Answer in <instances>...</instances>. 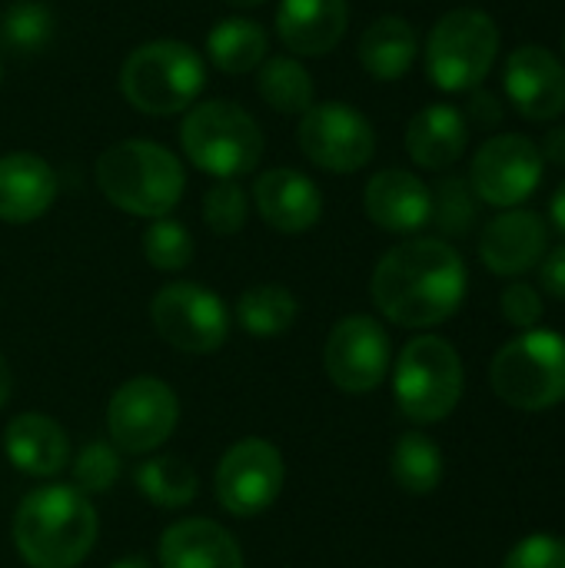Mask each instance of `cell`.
<instances>
[{
    "label": "cell",
    "instance_id": "obj_1",
    "mask_svg": "<svg viewBox=\"0 0 565 568\" xmlns=\"http://www.w3.org/2000/svg\"><path fill=\"white\" fill-rule=\"evenodd\" d=\"M370 296L376 310L396 326H440L463 306L466 263L446 240H406L376 263Z\"/></svg>",
    "mask_w": 565,
    "mask_h": 568
},
{
    "label": "cell",
    "instance_id": "obj_2",
    "mask_svg": "<svg viewBox=\"0 0 565 568\" xmlns=\"http://www.w3.org/2000/svg\"><path fill=\"white\" fill-rule=\"evenodd\" d=\"M97 532L90 496L70 483L30 489L13 513V546L30 568H77L93 552Z\"/></svg>",
    "mask_w": 565,
    "mask_h": 568
},
{
    "label": "cell",
    "instance_id": "obj_3",
    "mask_svg": "<svg viewBox=\"0 0 565 568\" xmlns=\"http://www.w3.org/2000/svg\"><path fill=\"white\" fill-rule=\"evenodd\" d=\"M97 186L117 210L160 220L176 210L186 173L167 146L153 140H123L100 153Z\"/></svg>",
    "mask_w": 565,
    "mask_h": 568
},
{
    "label": "cell",
    "instance_id": "obj_4",
    "mask_svg": "<svg viewBox=\"0 0 565 568\" xmlns=\"http://www.w3.org/2000/svg\"><path fill=\"white\" fill-rule=\"evenodd\" d=\"M180 146L206 176L236 180L256 170L263 156V130L240 103L206 100L190 106V113L183 116Z\"/></svg>",
    "mask_w": 565,
    "mask_h": 568
},
{
    "label": "cell",
    "instance_id": "obj_5",
    "mask_svg": "<svg viewBox=\"0 0 565 568\" xmlns=\"http://www.w3.org/2000/svg\"><path fill=\"white\" fill-rule=\"evenodd\" d=\"M203 83V57L183 40H150L137 47L120 67V90L127 103L150 116L190 110Z\"/></svg>",
    "mask_w": 565,
    "mask_h": 568
},
{
    "label": "cell",
    "instance_id": "obj_6",
    "mask_svg": "<svg viewBox=\"0 0 565 568\" xmlns=\"http://www.w3.org/2000/svg\"><path fill=\"white\" fill-rule=\"evenodd\" d=\"M393 396L416 426L443 423L463 399V359L443 336H416L393 366Z\"/></svg>",
    "mask_w": 565,
    "mask_h": 568
},
{
    "label": "cell",
    "instance_id": "obj_7",
    "mask_svg": "<svg viewBox=\"0 0 565 568\" xmlns=\"http://www.w3.org/2000/svg\"><path fill=\"white\" fill-rule=\"evenodd\" d=\"M493 393L523 413H546L565 399V336L526 329L506 343L490 366Z\"/></svg>",
    "mask_w": 565,
    "mask_h": 568
},
{
    "label": "cell",
    "instance_id": "obj_8",
    "mask_svg": "<svg viewBox=\"0 0 565 568\" xmlns=\"http://www.w3.org/2000/svg\"><path fill=\"white\" fill-rule=\"evenodd\" d=\"M500 53V27L486 10L463 7L436 20L426 40V73L446 93L483 87Z\"/></svg>",
    "mask_w": 565,
    "mask_h": 568
},
{
    "label": "cell",
    "instance_id": "obj_9",
    "mask_svg": "<svg viewBox=\"0 0 565 568\" xmlns=\"http://www.w3.org/2000/svg\"><path fill=\"white\" fill-rule=\"evenodd\" d=\"M180 423L176 393L157 376H133L117 386L107 403V429L117 453L150 456L157 453Z\"/></svg>",
    "mask_w": 565,
    "mask_h": 568
},
{
    "label": "cell",
    "instance_id": "obj_10",
    "mask_svg": "<svg viewBox=\"0 0 565 568\" xmlns=\"http://www.w3.org/2000/svg\"><path fill=\"white\" fill-rule=\"evenodd\" d=\"M157 336L186 356L216 353L230 336V310L220 293L200 283H170L150 303Z\"/></svg>",
    "mask_w": 565,
    "mask_h": 568
},
{
    "label": "cell",
    "instance_id": "obj_11",
    "mask_svg": "<svg viewBox=\"0 0 565 568\" xmlns=\"http://www.w3.org/2000/svg\"><path fill=\"white\" fill-rule=\"evenodd\" d=\"M286 466L273 443L266 439H240L230 446L213 473L216 503L236 519L263 516L283 493Z\"/></svg>",
    "mask_w": 565,
    "mask_h": 568
},
{
    "label": "cell",
    "instance_id": "obj_12",
    "mask_svg": "<svg viewBox=\"0 0 565 568\" xmlns=\"http://www.w3.org/2000/svg\"><path fill=\"white\" fill-rule=\"evenodd\" d=\"M296 140L303 156L330 173H356L376 153L373 123L340 100L313 103L300 120Z\"/></svg>",
    "mask_w": 565,
    "mask_h": 568
},
{
    "label": "cell",
    "instance_id": "obj_13",
    "mask_svg": "<svg viewBox=\"0 0 565 568\" xmlns=\"http://www.w3.org/2000/svg\"><path fill=\"white\" fill-rule=\"evenodd\" d=\"M543 170L546 160L536 140L523 133H496L476 150L470 166V186L483 203L516 210L536 193V186L543 183Z\"/></svg>",
    "mask_w": 565,
    "mask_h": 568
},
{
    "label": "cell",
    "instance_id": "obj_14",
    "mask_svg": "<svg viewBox=\"0 0 565 568\" xmlns=\"http://www.w3.org/2000/svg\"><path fill=\"white\" fill-rule=\"evenodd\" d=\"M393 346L386 329L373 316H343L323 346V369L330 383L350 396H363L383 386L390 373Z\"/></svg>",
    "mask_w": 565,
    "mask_h": 568
},
{
    "label": "cell",
    "instance_id": "obj_15",
    "mask_svg": "<svg viewBox=\"0 0 565 568\" xmlns=\"http://www.w3.org/2000/svg\"><path fill=\"white\" fill-rule=\"evenodd\" d=\"M503 87L516 113L526 120H556L565 113V63L546 47H516L503 70Z\"/></svg>",
    "mask_w": 565,
    "mask_h": 568
},
{
    "label": "cell",
    "instance_id": "obj_16",
    "mask_svg": "<svg viewBox=\"0 0 565 568\" xmlns=\"http://www.w3.org/2000/svg\"><path fill=\"white\" fill-rule=\"evenodd\" d=\"M549 246L546 220L533 210H506L486 223L480 236V260L496 276H523L539 266Z\"/></svg>",
    "mask_w": 565,
    "mask_h": 568
},
{
    "label": "cell",
    "instance_id": "obj_17",
    "mask_svg": "<svg viewBox=\"0 0 565 568\" xmlns=\"http://www.w3.org/2000/svg\"><path fill=\"white\" fill-rule=\"evenodd\" d=\"M253 203L266 226H273L276 233H290V236L313 230L323 216L320 186L306 173L290 170V166L266 170L253 183Z\"/></svg>",
    "mask_w": 565,
    "mask_h": 568
},
{
    "label": "cell",
    "instance_id": "obj_18",
    "mask_svg": "<svg viewBox=\"0 0 565 568\" xmlns=\"http://www.w3.org/2000/svg\"><path fill=\"white\" fill-rule=\"evenodd\" d=\"M363 206H366V216L380 230L396 233V236H410V233H420L430 223L433 193L416 173L390 166V170H380L366 183Z\"/></svg>",
    "mask_w": 565,
    "mask_h": 568
},
{
    "label": "cell",
    "instance_id": "obj_19",
    "mask_svg": "<svg viewBox=\"0 0 565 568\" xmlns=\"http://www.w3.org/2000/svg\"><path fill=\"white\" fill-rule=\"evenodd\" d=\"M10 466L33 479H53L70 466V439L63 426L43 413H20L3 429Z\"/></svg>",
    "mask_w": 565,
    "mask_h": 568
},
{
    "label": "cell",
    "instance_id": "obj_20",
    "mask_svg": "<svg viewBox=\"0 0 565 568\" xmlns=\"http://www.w3.org/2000/svg\"><path fill=\"white\" fill-rule=\"evenodd\" d=\"M350 23L346 0H280L276 33L286 50L296 57H323L330 53Z\"/></svg>",
    "mask_w": 565,
    "mask_h": 568
},
{
    "label": "cell",
    "instance_id": "obj_21",
    "mask_svg": "<svg viewBox=\"0 0 565 568\" xmlns=\"http://www.w3.org/2000/svg\"><path fill=\"white\" fill-rule=\"evenodd\" d=\"M160 568H246L240 542L213 519H180L160 536Z\"/></svg>",
    "mask_w": 565,
    "mask_h": 568
},
{
    "label": "cell",
    "instance_id": "obj_22",
    "mask_svg": "<svg viewBox=\"0 0 565 568\" xmlns=\"http://www.w3.org/2000/svg\"><path fill=\"white\" fill-rule=\"evenodd\" d=\"M57 200V173L37 153L0 156V220L23 226L40 220Z\"/></svg>",
    "mask_w": 565,
    "mask_h": 568
},
{
    "label": "cell",
    "instance_id": "obj_23",
    "mask_svg": "<svg viewBox=\"0 0 565 568\" xmlns=\"http://www.w3.org/2000/svg\"><path fill=\"white\" fill-rule=\"evenodd\" d=\"M470 143L466 113L450 103L423 106L406 126V153L423 170H450Z\"/></svg>",
    "mask_w": 565,
    "mask_h": 568
},
{
    "label": "cell",
    "instance_id": "obj_24",
    "mask_svg": "<svg viewBox=\"0 0 565 568\" xmlns=\"http://www.w3.org/2000/svg\"><path fill=\"white\" fill-rule=\"evenodd\" d=\"M420 53V37L403 17H380L360 37V63L373 80H400L410 73Z\"/></svg>",
    "mask_w": 565,
    "mask_h": 568
},
{
    "label": "cell",
    "instance_id": "obj_25",
    "mask_svg": "<svg viewBox=\"0 0 565 568\" xmlns=\"http://www.w3.org/2000/svg\"><path fill=\"white\" fill-rule=\"evenodd\" d=\"M206 53L226 77H243L266 60V30L250 17H226L206 33Z\"/></svg>",
    "mask_w": 565,
    "mask_h": 568
},
{
    "label": "cell",
    "instance_id": "obj_26",
    "mask_svg": "<svg viewBox=\"0 0 565 568\" xmlns=\"http://www.w3.org/2000/svg\"><path fill=\"white\" fill-rule=\"evenodd\" d=\"M233 316L243 326V333H250L256 339H276L293 329V323L300 316V303L286 286L260 283V286H250L240 293Z\"/></svg>",
    "mask_w": 565,
    "mask_h": 568
},
{
    "label": "cell",
    "instance_id": "obj_27",
    "mask_svg": "<svg viewBox=\"0 0 565 568\" xmlns=\"http://www.w3.org/2000/svg\"><path fill=\"white\" fill-rule=\"evenodd\" d=\"M133 483L143 499L160 509H183L196 499L200 479L180 456H153L137 466Z\"/></svg>",
    "mask_w": 565,
    "mask_h": 568
},
{
    "label": "cell",
    "instance_id": "obj_28",
    "mask_svg": "<svg viewBox=\"0 0 565 568\" xmlns=\"http://www.w3.org/2000/svg\"><path fill=\"white\" fill-rule=\"evenodd\" d=\"M256 70V90L276 113H306L313 106V77L296 57H266Z\"/></svg>",
    "mask_w": 565,
    "mask_h": 568
},
{
    "label": "cell",
    "instance_id": "obj_29",
    "mask_svg": "<svg viewBox=\"0 0 565 568\" xmlns=\"http://www.w3.org/2000/svg\"><path fill=\"white\" fill-rule=\"evenodd\" d=\"M390 469H393V479H396V486L403 493H410V496H430L443 483V453H440V446L430 436L406 433L393 446Z\"/></svg>",
    "mask_w": 565,
    "mask_h": 568
},
{
    "label": "cell",
    "instance_id": "obj_30",
    "mask_svg": "<svg viewBox=\"0 0 565 568\" xmlns=\"http://www.w3.org/2000/svg\"><path fill=\"white\" fill-rule=\"evenodd\" d=\"M53 37V17L40 0H17L0 17V43L17 53L30 57L40 53Z\"/></svg>",
    "mask_w": 565,
    "mask_h": 568
},
{
    "label": "cell",
    "instance_id": "obj_31",
    "mask_svg": "<svg viewBox=\"0 0 565 568\" xmlns=\"http://www.w3.org/2000/svg\"><path fill=\"white\" fill-rule=\"evenodd\" d=\"M433 193V223L446 233V236H466L473 226H476V216H480V196L473 193L470 180L463 176H446L440 180Z\"/></svg>",
    "mask_w": 565,
    "mask_h": 568
},
{
    "label": "cell",
    "instance_id": "obj_32",
    "mask_svg": "<svg viewBox=\"0 0 565 568\" xmlns=\"http://www.w3.org/2000/svg\"><path fill=\"white\" fill-rule=\"evenodd\" d=\"M143 256L160 273H180L193 260V236L183 223L160 216L143 233Z\"/></svg>",
    "mask_w": 565,
    "mask_h": 568
},
{
    "label": "cell",
    "instance_id": "obj_33",
    "mask_svg": "<svg viewBox=\"0 0 565 568\" xmlns=\"http://www.w3.org/2000/svg\"><path fill=\"white\" fill-rule=\"evenodd\" d=\"M120 453L107 443H90L83 446L73 459H70V473H73V483L83 496H103L117 486L120 479Z\"/></svg>",
    "mask_w": 565,
    "mask_h": 568
},
{
    "label": "cell",
    "instance_id": "obj_34",
    "mask_svg": "<svg viewBox=\"0 0 565 568\" xmlns=\"http://www.w3.org/2000/svg\"><path fill=\"white\" fill-rule=\"evenodd\" d=\"M250 216V196L236 180H216L203 196V220L213 233L233 236L246 226Z\"/></svg>",
    "mask_w": 565,
    "mask_h": 568
},
{
    "label": "cell",
    "instance_id": "obj_35",
    "mask_svg": "<svg viewBox=\"0 0 565 568\" xmlns=\"http://www.w3.org/2000/svg\"><path fill=\"white\" fill-rule=\"evenodd\" d=\"M503 568H565V539L553 532H536L516 542Z\"/></svg>",
    "mask_w": 565,
    "mask_h": 568
},
{
    "label": "cell",
    "instance_id": "obj_36",
    "mask_svg": "<svg viewBox=\"0 0 565 568\" xmlns=\"http://www.w3.org/2000/svg\"><path fill=\"white\" fill-rule=\"evenodd\" d=\"M500 306H503L506 323L516 326V329H523V333H526V329H536L539 320H543V296H539V290L529 286V283H509V286L503 290Z\"/></svg>",
    "mask_w": 565,
    "mask_h": 568
},
{
    "label": "cell",
    "instance_id": "obj_37",
    "mask_svg": "<svg viewBox=\"0 0 565 568\" xmlns=\"http://www.w3.org/2000/svg\"><path fill=\"white\" fill-rule=\"evenodd\" d=\"M466 113H470V120H473L476 126H483V130L503 123V103H500V97H496L493 90H486V87L470 90V106H466Z\"/></svg>",
    "mask_w": 565,
    "mask_h": 568
},
{
    "label": "cell",
    "instance_id": "obj_38",
    "mask_svg": "<svg viewBox=\"0 0 565 568\" xmlns=\"http://www.w3.org/2000/svg\"><path fill=\"white\" fill-rule=\"evenodd\" d=\"M539 283L549 296L565 300V246L549 250L543 260H539Z\"/></svg>",
    "mask_w": 565,
    "mask_h": 568
},
{
    "label": "cell",
    "instance_id": "obj_39",
    "mask_svg": "<svg viewBox=\"0 0 565 568\" xmlns=\"http://www.w3.org/2000/svg\"><path fill=\"white\" fill-rule=\"evenodd\" d=\"M539 153H543V160H546V163H553V166H565V126H553V130L546 133V140H543Z\"/></svg>",
    "mask_w": 565,
    "mask_h": 568
},
{
    "label": "cell",
    "instance_id": "obj_40",
    "mask_svg": "<svg viewBox=\"0 0 565 568\" xmlns=\"http://www.w3.org/2000/svg\"><path fill=\"white\" fill-rule=\"evenodd\" d=\"M549 216H553V226L565 236V180L556 186V193L549 200Z\"/></svg>",
    "mask_w": 565,
    "mask_h": 568
},
{
    "label": "cell",
    "instance_id": "obj_41",
    "mask_svg": "<svg viewBox=\"0 0 565 568\" xmlns=\"http://www.w3.org/2000/svg\"><path fill=\"white\" fill-rule=\"evenodd\" d=\"M10 386H13V379H10V366H7V359L0 356V409L7 406V399H10Z\"/></svg>",
    "mask_w": 565,
    "mask_h": 568
},
{
    "label": "cell",
    "instance_id": "obj_42",
    "mask_svg": "<svg viewBox=\"0 0 565 568\" xmlns=\"http://www.w3.org/2000/svg\"><path fill=\"white\" fill-rule=\"evenodd\" d=\"M110 568H153L147 559H140V556H127V559H117Z\"/></svg>",
    "mask_w": 565,
    "mask_h": 568
},
{
    "label": "cell",
    "instance_id": "obj_43",
    "mask_svg": "<svg viewBox=\"0 0 565 568\" xmlns=\"http://www.w3.org/2000/svg\"><path fill=\"white\" fill-rule=\"evenodd\" d=\"M230 7H260L263 0H226Z\"/></svg>",
    "mask_w": 565,
    "mask_h": 568
},
{
    "label": "cell",
    "instance_id": "obj_44",
    "mask_svg": "<svg viewBox=\"0 0 565 568\" xmlns=\"http://www.w3.org/2000/svg\"><path fill=\"white\" fill-rule=\"evenodd\" d=\"M563 50H565V37H563Z\"/></svg>",
    "mask_w": 565,
    "mask_h": 568
}]
</instances>
